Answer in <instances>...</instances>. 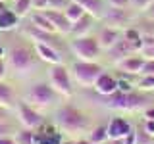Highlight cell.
<instances>
[{"label": "cell", "mask_w": 154, "mask_h": 144, "mask_svg": "<svg viewBox=\"0 0 154 144\" xmlns=\"http://www.w3.org/2000/svg\"><path fill=\"white\" fill-rule=\"evenodd\" d=\"M52 121L62 133L69 134L71 138H81V134H87L94 127L93 115L71 102L58 104L52 110Z\"/></svg>", "instance_id": "obj_1"}, {"label": "cell", "mask_w": 154, "mask_h": 144, "mask_svg": "<svg viewBox=\"0 0 154 144\" xmlns=\"http://www.w3.org/2000/svg\"><path fill=\"white\" fill-rule=\"evenodd\" d=\"M102 104L106 110H116V112H125V113H143L146 108L154 106V96L152 92H143V90L135 88L131 92H116L108 96H100Z\"/></svg>", "instance_id": "obj_2"}, {"label": "cell", "mask_w": 154, "mask_h": 144, "mask_svg": "<svg viewBox=\"0 0 154 144\" xmlns=\"http://www.w3.org/2000/svg\"><path fill=\"white\" fill-rule=\"evenodd\" d=\"M6 62H8V69L17 77H27V75L35 73L38 64H41L33 42L31 44L16 42L14 46H10L6 52Z\"/></svg>", "instance_id": "obj_3"}, {"label": "cell", "mask_w": 154, "mask_h": 144, "mask_svg": "<svg viewBox=\"0 0 154 144\" xmlns=\"http://www.w3.org/2000/svg\"><path fill=\"white\" fill-rule=\"evenodd\" d=\"M23 100L33 108H37L38 112H46V110H54L62 102V96L52 88L48 81H35L27 86Z\"/></svg>", "instance_id": "obj_4"}, {"label": "cell", "mask_w": 154, "mask_h": 144, "mask_svg": "<svg viewBox=\"0 0 154 144\" xmlns=\"http://www.w3.org/2000/svg\"><path fill=\"white\" fill-rule=\"evenodd\" d=\"M71 77H73V83L81 88H93L96 79L104 73V65L100 62H83V60H75L69 65Z\"/></svg>", "instance_id": "obj_5"}, {"label": "cell", "mask_w": 154, "mask_h": 144, "mask_svg": "<svg viewBox=\"0 0 154 144\" xmlns=\"http://www.w3.org/2000/svg\"><path fill=\"white\" fill-rule=\"evenodd\" d=\"M67 48L75 56V60H83V62H98L100 56L104 54L100 44H98V40H96V35L69 37Z\"/></svg>", "instance_id": "obj_6"}, {"label": "cell", "mask_w": 154, "mask_h": 144, "mask_svg": "<svg viewBox=\"0 0 154 144\" xmlns=\"http://www.w3.org/2000/svg\"><path fill=\"white\" fill-rule=\"evenodd\" d=\"M46 81L52 85V88H54L62 98H71L73 92H75V83H73V77H71V71L64 62H62V64L48 65Z\"/></svg>", "instance_id": "obj_7"}, {"label": "cell", "mask_w": 154, "mask_h": 144, "mask_svg": "<svg viewBox=\"0 0 154 144\" xmlns=\"http://www.w3.org/2000/svg\"><path fill=\"white\" fill-rule=\"evenodd\" d=\"M14 113H16V121L19 127H25V129H38L42 123L46 121L42 112H38L37 108H33L31 104H27L25 100H17L16 108H14Z\"/></svg>", "instance_id": "obj_8"}, {"label": "cell", "mask_w": 154, "mask_h": 144, "mask_svg": "<svg viewBox=\"0 0 154 144\" xmlns=\"http://www.w3.org/2000/svg\"><path fill=\"white\" fill-rule=\"evenodd\" d=\"M135 10H129V8H114V6H108V10H106L104 17L100 19V21L104 23V25L108 27H116V29H123L129 27L131 23L135 21Z\"/></svg>", "instance_id": "obj_9"}, {"label": "cell", "mask_w": 154, "mask_h": 144, "mask_svg": "<svg viewBox=\"0 0 154 144\" xmlns=\"http://www.w3.org/2000/svg\"><path fill=\"white\" fill-rule=\"evenodd\" d=\"M108 138H125L133 133L135 125L131 119L123 117V115H116V117H110L108 121Z\"/></svg>", "instance_id": "obj_10"}, {"label": "cell", "mask_w": 154, "mask_h": 144, "mask_svg": "<svg viewBox=\"0 0 154 144\" xmlns=\"http://www.w3.org/2000/svg\"><path fill=\"white\" fill-rule=\"evenodd\" d=\"M123 37V31L122 29H116V27H108V25H102L96 33V40H98L102 52H108L119 38Z\"/></svg>", "instance_id": "obj_11"}, {"label": "cell", "mask_w": 154, "mask_h": 144, "mask_svg": "<svg viewBox=\"0 0 154 144\" xmlns=\"http://www.w3.org/2000/svg\"><path fill=\"white\" fill-rule=\"evenodd\" d=\"M33 46H35V52L38 56V60L42 62V64H48V65H54V64H62V52L58 50V48L46 44V42H33Z\"/></svg>", "instance_id": "obj_12"}, {"label": "cell", "mask_w": 154, "mask_h": 144, "mask_svg": "<svg viewBox=\"0 0 154 144\" xmlns=\"http://www.w3.org/2000/svg\"><path fill=\"white\" fill-rule=\"evenodd\" d=\"M144 64V58L141 54H129L127 58L116 62L114 67L119 73H127V75H141V67Z\"/></svg>", "instance_id": "obj_13"}, {"label": "cell", "mask_w": 154, "mask_h": 144, "mask_svg": "<svg viewBox=\"0 0 154 144\" xmlns=\"http://www.w3.org/2000/svg\"><path fill=\"white\" fill-rule=\"evenodd\" d=\"M42 12H45V14H46V17L52 21V25H54V29H56L58 35H62V37H69V33H71V25H73V23H71L69 19L66 17V14H64V12H58V10H42Z\"/></svg>", "instance_id": "obj_14"}, {"label": "cell", "mask_w": 154, "mask_h": 144, "mask_svg": "<svg viewBox=\"0 0 154 144\" xmlns=\"http://www.w3.org/2000/svg\"><path fill=\"white\" fill-rule=\"evenodd\" d=\"M93 88L96 90V94H98V96L112 94V92L118 90V77L112 75V73H108V71H104V73L96 79V83H94Z\"/></svg>", "instance_id": "obj_15"}, {"label": "cell", "mask_w": 154, "mask_h": 144, "mask_svg": "<svg viewBox=\"0 0 154 144\" xmlns=\"http://www.w3.org/2000/svg\"><path fill=\"white\" fill-rule=\"evenodd\" d=\"M129 54H137V52L133 50V44L129 40H125V38L122 37L116 44L110 48L108 52H106V56H108V60L112 62V64H116V62L123 60V58H127Z\"/></svg>", "instance_id": "obj_16"}, {"label": "cell", "mask_w": 154, "mask_h": 144, "mask_svg": "<svg viewBox=\"0 0 154 144\" xmlns=\"http://www.w3.org/2000/svg\"><path fill=\"white\" fill-rule=\"evenodd\" d=\"M17 100H19V96H17V92H16V88H14V85L8 83L6 79L0 81V106L14 112Z\"/></svg>", "instance_id": "obj_17"}, {"label": "cell", "mask_w": 154, "mask_h": 144, "mask_svg": "<svg viewBox=\"0 0 154 144\" xmlns=\"http://www.w3.org/2000/svg\"><path fill=\"white\" fill-rule=\"evenodd\" d=\"M73 2H77L87 14L94 16L98 21L104 17L106 10H108V2H106V0H73Z\"/></svg>", "instance_id": "obj_18"}, {"label": "cell", "mask_w": 154, "mask_h": 144, "mask_svg": "<svg viewBox=\"0 0 154 144\" xmlns=\"http://www.w3.org/2000/svg\"><path fill=\"white\" fill-rule=\"evenodd\" d=\"M98 21L94 16H91V14H85L81 19H77V21L71 25V33L69 37H83V35H91V31H93L94 23Z\"/></svg>", "instance_id": "obj_19"}, {"label": "cell", "mask_w": 154, "mask_h": 144, "mask_svg": "<svg viewBox=\"0 0 154 144\" xmlns=\"http://www.w3.org/2000/svg\"><path fill=\"white\" fill-rule=\"evenodd\" d=\"M27 17H29V23H31V25H35L37 29H42V31H46V33H56L52 21L46 17V14L42 12V10H33Z\"/></svg>", "instance_id": "obj_20"}, {"label": "cell", "mask_w": 154, "mask_h": 144, "mask_svg": "<svg viewBox=\"0 0 154 144\" xmlns=\"http://www.w3.org/2000/svg\"><path fill=\"white\" fill-rule=\"evenodd\" d=\"M19 27V17H17V14L14 12L12 8H4L2 12H0V31H4V33H10V31H14V29H17Z\"/></svg>", "instance_id": "obj_21"}, {"label": "cell", "mask_w": 154, "mask_h": 144, "mask_svg": "<svg viewBox=\"0 0 154 144\" xmlns=\"http://www.w3.org/2000/svg\"><path fill=\"white\" fill-rule=\"evenodd\" d=\"M85 138L91 140V142H94V144H106L110 140V138H108V125H106V123L94 125V127L85 134Z\"/></svg>", "instance_id": "obj_22"}, {"label": "cell", "mask_w": 154, "mask_h": 144, "mask_svg": "<svg viewBox=\"0 0 154 144\" xmlns=\"http://www.w3.org/2000/svg\"><path fill=\"white\" fill-rule=\"evenodd\" d=\"M139 29V33L144 37V35H154V19L144 16V17H135V21L131 23Z\"/></svg>", "instance_id": "obj_23"}, {"label": "cell", "mask_w": 154, "mask_h": 144, "mask_svg": "<svg viewBox=\"0 0 154 144\" xmlns=\"http://www.w3.org/2000/svg\"><path fill=\"white\" fill-rule=\"evenodd\" d=\"M14 12L17 14L19 19H25L33 12V0H14Z\"/></svg>", "instance_id": "obj_24"}, {"label": "cell", "mask_w": 154, "mask_h": 144, "mask_svg": "<svg viewBox=\"0 0 154 144\" xmlns=\"http://www.w3.org/2000/svg\"><path fill=\"white\" fill-rule=\"evenodd\" d=\"M64 14H66V17L69 19L71 23H75L77 19H81V17H83L87 12H85V10L81 8V6H79V4H77V2H73V0H71V2H69V4H67V6H66Z\"/></svg>", "instance_id": "obj_25"}, {"label": "cell", "mask_w": 154, "mask_h": 144, "mask_svg": "<svg viewBox=\"0 0 154 144\" xmlns=\"http://www.w3.org/2000/svg\"><path fill=\"white\" fill-rule=\"evenodd\" d=\"M33 134H35L33 129L19 127L16 131V134H14V140H16L17 144H33Z\"/></svg>", "instance_id": "obj_26"}, {"label": "cell", "mask_w": 154, "mask_h": 144, "mask_svg": "<svg viewBox=\"0 0 154 144\" xmlns=\"http://www.w3.org/2000/svg\"><path fill=\"white\" fill-rule=\"evenodd\" d=\"M137 88L143 92H154V75H139Z\"/></svg>", "instance_id": "obj_27"}, {"label": "cell", "mask_w": 154, "mask_h": 144, "mask_svg": "<svg viewBox=\"0 0 154 144\" xmlns=\"http://www.w3.org/2000/svg\"><path fill=\"white\" fill-rule=\"evenodd\" d=\"M135 144H154V136L148 134L141 125H135Z\"/></svg>", "instance_id": "obj_28"}, {"label": "cell", "mask_w": 154, "mask_h": 144, "mask_svg": "<svg viewBox=\"0 0 154 144\" xmlns=\"http://www.w3.org/2000/svg\"><path fill=\"white\" fill-rule=\"evenodd\" d=\"M17 129L19 125H14L10 119H4V121H0V136H14Z\"/></svg>", "instance_id": "obj_29"}, {"label": "cell", "mask_w": 154, "mask_h": 144, "mask_svg": "<svg viewBox=\"0 0 154 144\" xmlns=\"http://www.w3.org/2000/svg\"><path fill=\"white\" fill-rule=\"evenodd\" d=\"M69 2H71V0H48L46 10H58V12H64L66 6Z\"/></svg>", "instance_id": "obj_30"}, {"label": "cell", "mask_w": 154, "mask_h": 144, "mask_svg": "<svg viewBox=\"0 0 154 144\" xmlns=\"http://www.w3.org/2000/svg\"><path fill=\"white\" fill-rule=\"evenodd\" d=\"M152 4V0H131V10L135 12H146V8Z\"/></svg>", "instance_id": "obj_31"}, {"label": "cell", "mask_w": 154, "mask_h": 144, "mask_svg": "<svg viewBox=\"0 0 154 144\" xmlns=\"http://www.w3.org/2000/svg\"><path fill=\"white\" fill-rule=\"evenodd\" d=\"M141 75H154V60H144L141 67Z\"/></svg>", "instance_id": "obj_32"}, {"label": "cell", "mask_w": 154, "mask_h": 144, "mask_svg": "<svg viewBox=\"0 0 154 144\" xmlns=\"http://www.w3.org/2000/svg\"><path fill=\"white\" fill-rule=\"evenodd\" d=\"M106 2L114 8H131V0H106Z\"/></svg>", "instance_id": "obj_33"}, {"label": "cell", "mask_w": 154, "mask_h": 144, "mask_svg": "<svg viewBox=\"0 0 154 144\" xmlns=\"http://www.w3.org/2000/svg\"><path fill=\"white\" fill-rule=\"evenodd\" d=\"M10 73V69H8V62H6V58H0V81H4L6 79V75Z\"/></svg>", "instance_id": "obj_34"}, {"label": "cell", "mask_w": 154, "mask_h": 144, "mask_svg": "<svg viewBox=\"0 0 154 144\" xmlns=\"http://www.w3.org/2000/svg\"><path fill=\"white\" fill-rule=\"evenodd\" d=\"M141 127H143L148 134H152V136H154V119H143Z\"/></svg>", "instance_id": "obj_35"}, {"label": "cell", "mask_w": 154, "mask_h": 144, "mask_svg": "<svg viewBox=\"0 0 154 144\" xmlns=\"http://www.w3.org/2000/svg\"><path fill=\"white\" fill-rule=\"evenodd\" d=\"M139 54H141L144 60H154V48H143Z\"/></svg>", "instance_id": "obj_36"}, {"label": "cell", "mask_w": 154, "mask_h": 144, "mask_svg": "<svg viewBox=\"0 0 154 144\" xmlns=\"http://www.w3.org/2000/svg\"><path fill=\"white\" fill-rule=\"evenodd\" d=\"M48 0H33V10H46Z\"/></svg>", "instance_id": "obj_37"}, {"label": "cell", "mask_w": 154, "mask_h": 144, "mask_svg": "<svg viewBox=\"0 0 154 144\" xmlns=\"http://www.w3.org/2000/svg\"><path fill=\"white\" fill-rule=\"evenodd\" d=\"M10 115H12V110H6L0 106V121H4V119H10Z\"/></svg>", "instance_id": "obj_38"}, {"label": "cell", "mask_w": 154, "mask_h": 144, "mask_svg": "<svg viewBox=\"0 0 154 144\" xmlns=\"http://www.w3.org/2000/svg\"><path fill=\"white\" fill-rule=\"evenodd\" d=\"M143 119H154V106H150V108H146L143 112Z\"/></svg>", "instance_id": "obj_39"}, {"label": "cell", "mask_w": 154, "mask_h": 144, "mask_svg": "<svg viewBox=\"0 0 154 144\" xmlns=\"http://www.w3.org/2000/svg\"><path fill=\"white\" fill-rule=\"evenodd\" d=\"M0 144H17L14 136H0Z\"/></svg>", "instance_id": "obj_40"}, {"label": "cell", "mask_w": 154, "mask_h": 144, "mask_svg": "<svg viewBox=\"0 0 154 144\" xmlns=\"http://www.w3.org/2000/svg\"><path fill=\"white\" fill-rule=\"evenodd\" d=\"M144 16H148V17H152L154 19V0H152V4L146 8V12H144Z\"/></svg>", "instance_id": "obj_41"}, {"label": "cell", "mask_w": 154, "mask_h": 144, "mask_svg": "<svg viewBox=\"0 0 154 144\" xmlns=\"http://www.w3.org/2000/svg\"><path fill=\"white\" fill-rule=\"evenodd\" d=\"M106 144H125V140H123V138H110Z\"/></svg>", "instance_id": "obj_42"}]
</instances>
